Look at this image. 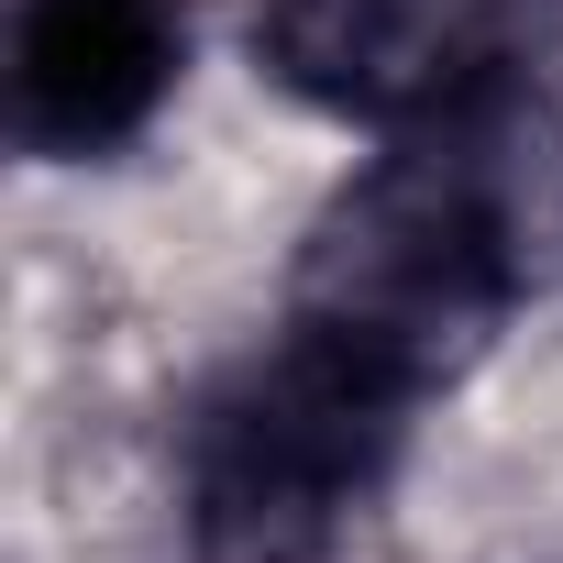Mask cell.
Masks as SVG:
<instances>
[{
  "label": "cell",
  "mask_w": 563,
  "mask_h": 563,
  "mask_svg": "<svg viewBox=\"0 0 563 563\" xmlns=\"http://www.w3.org/2000/svg\"><path fill=\"white\" fill-rule=\"evenodd\" d=\"M254 67L376 144L530 133L563 78V0H265Z\"/></svg>",
  "instance_id": "cell-2"
},
{
  "label": "cell",
  "mask_w": 563,
  "mask_h": 563,
  "mask_svg": "<svg viewBox=\"0 0 563 563\" xmlns=\"http://www.w3.org/2000/svg\"><path fill=\"white\" fill-rule=\"evenodd\" d=\"M188 67L177 0H12V133L45 166L133 144Z\"/></svg>",
  "instance_id": "cell-3"
},
{
  "label": "cell",
  "mask_w": 563,
  "mask_h": 563,
  "mask_svg": "<svg viewBox=\"0 0 563 563\" xmlns=\"http://www.w3.org/2000/svg\"><path fill=\"white\" fill-rule=\"evenodd\" d=\"M442 387H420L365 332L276 299L265 343L210 376L177 442L188 552L199 563H332L354 519L409 464V431Z\"/></svg>",
  "instance_id": "cell-1"
}]
</instances>
